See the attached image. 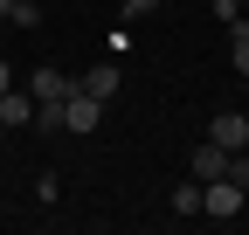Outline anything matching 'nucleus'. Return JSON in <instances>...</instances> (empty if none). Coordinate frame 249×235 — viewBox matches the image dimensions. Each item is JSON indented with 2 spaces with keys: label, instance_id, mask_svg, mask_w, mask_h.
Here are the masks:
<instances>
[{
  "label": "nucleus",
  "instance_id": "3",
  "mask_svg": "<svg viewBox=\"0 0 249 235\" xmlns=\"http://www.w3.org/2000/svg\"><path fill=\"white\" fill-rule=\"evenodd\" d=\"M70 90H76V83H70V76H62L55 63H42L35 76H28V97H35V104H62V97H70Z\"/></svg>",
  "mask_w": 249,
  "mask_h": 235
},
{
  "label": "nucleus",
  "instance_id": "16",
  "mask_svg": "<svg viewBox=\"0 0 249 235\" xmlns=\"http://www.w3.org/2000/svg\"><path fill=\"white\" fill-rule=\"evenodd\" d=\"M242 28H249V7H242Z\"/></svg>",
  "mask_w": 249,
  "mask_h": 235
},
{
  "label": "nucleus",
  "instance_id": "18",
  "mask_svg": "<svg viewBox=\"0 0 249 235\" xmlns=\"http://www.w3.org/2000/svg\"><path fill=\"white\" fill-rule=\"evenodd\" d=\"M235 7H249V0H235Z\"/></svg>",
  "mask_w": 249,
  "mask_h": 235
},
{
  "label": "nucleus",
  "instance_id": "11",
  "mask_svg": "<svg viewBox=\"0 0 249 235\" xmlns=\"http://www.w3.org/2000/svg\"><path fill=\"white\" fill-rule=\"evenodd\" d=\"M7 21H14V28H35V21H42V7H35V0H14Z\"/></svg>",
  "mask_w": 249,
  "mask_h": 235
},
{
  "label": "nucleus",
  "instance_id": "8",
  "mask_svg": "<svg viewBox=\"0 0 249 235\" xmlns=\"http://www.w3.org/2000/svg\"><path fill=\"white\" fill-rule=\"evenodd\" d=\"M173 215H201V180H194V173L173 187Z\"/></svg>",
  "mask_w": 249,
  "mask_h": 235
},
{
  "label": "nucleus",
  "instance_id": "1",
  "mask_svg": "<svg viewBox=\"0 0 249 235\" xmlns=\"http://www.w3.org/2000/svg\"><path fill=\"white\" fill-rule=\"evenodd\" d=\"M201 215H208V221H229V215H242V187L229 180V173L201 187Z\"/></svg>",
  "mask_w": 249,
  "mask_h": 235
},
{
  "label": "nucleus",
  "instance_id": "6",
  "mask_svg": "<svg viewBox=\"0 0 249 235\" xmlns=\"http://www.w3.org/2000/svg\"><path fill=\"white\" fill-rule=\"evenodd\" d=\"M62 111H70V132H97V118H104V104L90 97V90H70V97H62Z\"/></svg>",
  "mask_w": 249,
  "mask_h": 235
},
{
  "label": "nucleus",
  "instance_id": "15",
  "mask_svg": "<svg viewBox=\"0 0 249 235\" xmlns=\"http://www.w3.org/2000/svg\"><path fill=\"white\" fill-rule=\"evenodd\" d=\"M7 7H14V0H0V21H7Z\"/></svg>",
  "mask_w": 249,
  "mask_h": 235
},
{
  "label": "nucleus",
  "instance_id": "17",
  "mask_svg": "<svg viewBox=\"0 0 249 235\" xmlns=\"http://www.w3.org/2000/svg\"><path fill=\"white\" fill-rule=\"evenodd\" d=\"M208 7H222V0H208Z\"/></svg>",
  "mask_w": 249,
  "mask_h": 235
},
{
  "label": "nucleus",
  "instance_id": "9",
  "mask_svg": "<svg viewBox=\"0 0 249 235\" xmlns=\"http://www.w3.org/2000/svg\"><path fill=\"white\" fill-rule=\"evenodd\" d=\"M229 63H235V76H249V28L242 21L229 28Z\"/></svg>",
  "mask_w": 249,
  "mask_h": 235
},
{
  "label": "nucleus",
  "instance_id": "4",
  "mask_svg": "<svg viewBox=\"0 0 249 235\" xmlns=\"http://www.w3.org/2000/svg\"><path fill=\"white\" fill-rule=\"evenodd\" d=\"M208 138H214V145H229V152H242V145H249V118H242V111H214Z\"/></svg>",
  "mask_w": 249,
  "mask_h": 235
},
{
  "label": "nucleus",
  "instance_id": "13",
  "mask_svg": "<svg viewBox=\"0 0 249 235\" xmlns=\"http://www.w3.org/2000/svg\"><path fill=\"white\" fill-rule=\"evenodd\" d=\"M152 7H160V0H124V14H152Z\"/></svg>",
  "mask_w": 249,
  "mask_h": 235
},
{
  "label": "nucleus",
  "instance_id": "2",
  "mask_svg": "<svg viewBox=\"0 0 249 235\" xmlns=\"http://www.w3.org/2000/svg\"><path fill=\"white\" fill-rule=\"evenodd\" d=\"M187 173H194L201 187H208V180H222V173H229V145H214V138H201L194 152H187Z\"/></svg>",
  "mask_w": 249,
  "mask_h": 235
},
{
  "label": "nucleus",
  "instance_id": "5",
  "mask_svg": "<svg viewBox=\"0 0 249 235\" xmlns=\"http://www.w3.org/2000/svg\"><path fill=\"white\" fill-rule=\"evenodd\" d=\"M118 83H124V69H118V63H97V69H83V76H76V90H90L97 104H111V97H118Z\"/></svg>",
  "mask_w": 249,
  "mask_h": 235
},
{
  "label": "nucleus",
  "instance_id": "14",
  "mask_svg": "<svg viewBox=\"0 0 249 235\" xmlns=\"http://www.w3.org/2000/svg\"><path fill=\"white\" fill-rule=\"evenodd\" d=\"M7 90H14V69H7V63H0V97H7Z\"/></svg>",
  "mask_w": 249,
  "mask_h": 235
},
{
  "label": "nucleus",
  "instance_id": "7",
  "mask_svg": "<svg viewBox=\"0 0 249 235\" xmlns=\"http://www.w3.org/2000/svg\"><path fill=\"white\" fill-rule=\"evenodd\" d=\"M0 125H7V132H21V125H35V97H21V90H7V97H0Z\"/></svg>",
  "mask_w": 249,
  "mask_h": 235
},
{
  "label": "nucleus",
  "instance_id": "19",
  "mask_svg": "<svg viewBox=\"0 0 249 235\" xmlns=\"http://www.w3.org/2000/svg\"><path fill=\"white\" fill-rule=\"evenodd\" d=\"M0 132H7V125H0Z\"/></svg>",
  "mask_w": 249,
  "mask_h": 235
},
{
  "label": "nucleus",
  "instance_id": "12",
  "mask_svg": "<svg viewBox=\"0 0 249 235\" xmlns=\"http://www.w3.org/2000/svg\"><path fill=\"white\" fill-rule=\"evenodd\" d=\"M229 180H235V187L249 194V159H242V152H229Z\"/></svg>",
  "mask_w": 249,
  "mask_h": 235
},
{
  "label": "nucleus",
  "instance_id": "10",
  "mask_svg": "<svg viewBox=\"0 0 249 235\" xmlns=\"http://www.w3.org/2000/svg\"><path fill=\"white\" fill-rule=\"evenodd\" d=\"M35 125L42 132H70V111H62V104H35Z\"/></svg>",
  "mask_w": 249,
  "mask_h": 235
}]
</instances>
